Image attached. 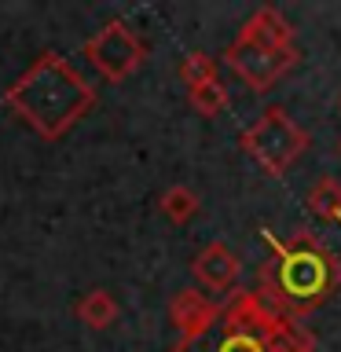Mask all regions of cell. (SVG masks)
<instances>
[{
    "mask_svg": "<svg viewBox=\"0 0 341 352\" xmlns=\"http://www.w3.org/2000/svg\"><path fill=\"white\" fill-rule=\"evenodd\" d=\"M4 103L41 140H63L96 107V88L59 52H41L4 92Z\"/></svg>",
    "mask_w": 341,
    "mask_h": 352,
    "instance_id": "cell-1",
    "label": "cell"
},
{
    "mask_svg": "<svg viewBox=\"0 0 341 352\" xmlns=\"http://www.w3.org/2000/svg\"><path fill=\"white\" fill-rule=\"evenodd\" d=\"M173 352H312V338L261 294L239 290L202 334L176 341Z\"/></svg>",
    "mask_w": 341,
    "mask_h": 352,
    "instance_id": "cell-2",
    "label": "cell"
},
{
    "mask_svg": "<svg viewBox=\"0 0 341 352\" xmlns=\"http://www.w3.org/2000/svg\"><path fill=\"white\" fill-rule=\"evenodd\" d=\"M272 264L261 272V297L283 316H305L338 286V264L334 257L316 246L308 235H297L294 242L272 239Z\"/></svg>",
    "mask_w": 341,
    "mask_h": 352,
    "instance_id": "cell-3",
    "label": "cell"
},
{
    "mask_svg": "<svg viewBox=\"0 0 341 352\" xmlns=\"http://www.w3.org/2000/svg\"><path fill=\"white\" fill-rule=\"evenodd\" d=\"M239 143H242V151H246L264 173L283 176V173H290L294 165H297V158L305 154L308 132L297 125V121L286 114L283 107H268V110H264V114L239 136Z\"/></svg>",
    "mask_w": 341,
    "mask_h": 352,
    "instance_id": "cell-4",
    "label": "cell"
},
{
    "mask_svg": "<svg viewBox=\"0 0 341 352\" xmlns=\"http://www.w3.org/2000/svg\"><path fill=\"white\" fill-rule=\"evenodd\" d=\"M85 59L96 66L107 81H125L147 63V44L125 19H110L103 30H96L85 41Z\"/></svg>",
    "mask_w": 341,
    "mask_h": 352,
    "instance_id": "cell-5",
    "label": "cell"
},
{
    "mask_svg": "<svg viewBox=\"0 0 341 352\" xmlns=\"http://www.w3.org/2000/svg\"><path fill=\"white\" fill-rule=\"evenodd\" d=\"M224 63L246 81L253 92H268L275 81L297 66V48H264V44L235 37L224 52Z\"/></svg>",
    "mask_w": 341,
    "mask_h": 352,
    "instance_id": "cell-6",
    "label": "cell"
},
{
    "mask_svg": "<svg viewBox=\"0 0 341 352\" xmlns=\"http://www.w3.org/2000/svg\"><path fill=\"white\" fill-rule=\"evenodd\" d=\"M191 272H195V279L202 283L206 290H213V294H228L231 286L239 283L242 264H239V257L224 246V242H209V246L195 257Z\"/></svg>",
    "mask_w": 341,
    "mask_h": 352,
    "instance_id": "cell-7",
    "label": "cell"
},
{
    "mask_svg": "<svg viewBox=\"0 0 341 352\" xmlns=\"http://www.w3.org/2000/svg\"><path fill=\"white\" fill-rule=\"evenodd\" d=\"M217 308L206 294H198V290H180L173 297V305H169V323L180 330V341L184 338H195V334H202V330L217 319Z\"/></svg>",
    "mask_w": 341,
    "mask_h": 352,
    "instance_id": "cell-8",
    "label": "cell"
},
{
    "mask_svg": "<svg viewBox=\"0 0 341 352\" xmlns=\"http://www.w3.org/2000/svg\"><path fill=\"white\" fill-rule=\"evenodd\" d=\"M242 41L264 44V48H294V26L286 22L275 8H261L246 19V26L239 30Z\"/></svg>",
    "mask_w": 341,
    "mask_h": 352,
    "instance_id": "cell-9",
    "label": "cell"
},
{
    "mask_svg": "<svg viewBox=\"0 0 341 352\" xmlns=\"http://www.w3.org/2000/svg\"><path fill=\"white\" fill-rule=\"evenodd\" d=\"M118 301H114V294H107V290H88L81 301L74 305V316L81 319V323L88 330H107V327H114L118 323Z\"/></svg>",
    "mask_w": 341,
    "mask_h": 352,
    "instance_id": "cell-10",
    "label": "cell"
},
{
    "mask_svg": "<svg viewBox=\"0 0 341 352\" xmlns=\"http://www.w3.org/2000/svg\"><path fill=\"white\" fill-rule=\"evenodd\" d=\"M308 209H312V217H319V220H341V184L330 180V176L312 184V191H308Z\"/></svg>",
    "mask_w": 341,
    "mask_h": 352,
    "instance_id": "cell-11",
    "label": "cell"
},
{
    "mask_svg": "<svg viewBox=\"0 0 341 352\" xmlns=\"http://www.w3.org/2000/svg\"><path fill=\"white\" fill-rule=\"evenodd\" d=\"M162 213L173 220V224H187V220H195V213H198V195L191 191V187H184V184H173L169 191L162 195Z\"/></svg>",
    "mask_w": 341,
    "mask_h": 352,
    "instance_id": "cell-12",
    "label": "cell"
},
{
    "mask_svg": "<svg viewBox=\"0 0 341 352\" xmlns=\"http://www.w3.org/2000/svg\"><path fill=\"white\" fill-rule=\"evenodd\" d=\"M187 103H191L202 118H217L220 110H228V88L220 85V77L217 81H209V85H198L187 92Z\"/></svg>",
    "mask_w": 341,
    "mask_h": 352,
    "instance_id": "cell-13",
    "label": "cell"
},
{
    "mask_svg": "<svg viewBox=\"0 0 341 352\" xmlns=\"http://www.w3.org/2000/svg\"><path fill=\"white\" fill-rule=\"evenodd\" d=\"M180 81L187 85V92L198 88V85L217 81V59H213V55H206V52H191L180 63Z\"/></svg>",
    "mask_w": 341,
    "mask_h": 352,
    "instance_id": "cell-14",
    "label": "cell"
},
{
    "mask_svg": "<svg viewBox=\"0 0 341 352\" xmlns=\"http://www.w3.org/2000/svg\"><path fill=\"white\" fill-rule=\"evenodd\" d=\"M338 110H341V96H338Z\"/></svg>",
    "mask_w": 341,
    "mask_h": 352,
    "instance_id": "cell-15",
    "label": "cell"
}]
</instances>
